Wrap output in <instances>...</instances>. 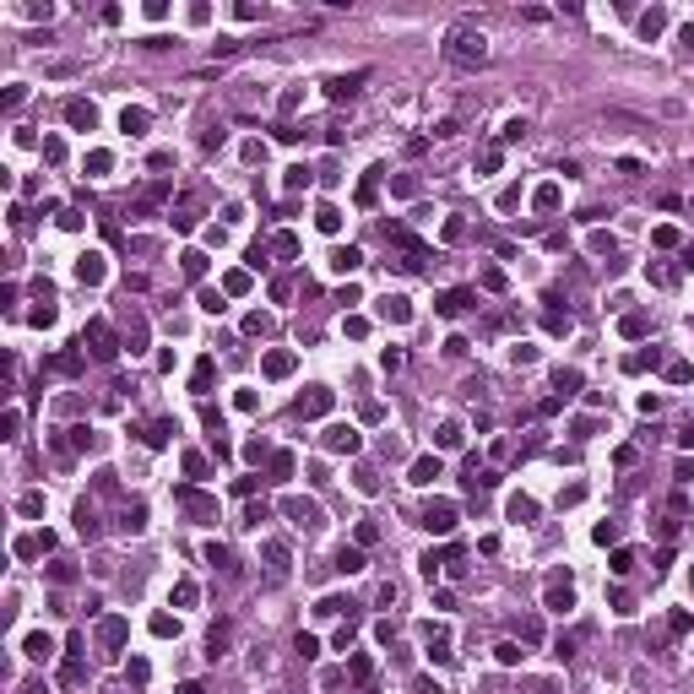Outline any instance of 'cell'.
I'll use <instances>...</instances> for the list:
<instances>
[{
	"label": "cell",
	"instance_id": "obj_43",
	"mask_svg": "<svg viewBox=\"0 0 694 694\" xmlns=\"http://www.w3.org/2000/svg\"><path fill=\"white\" fill-rule=\"evenodd\" d=\"M461 445V423H445V429H440V450H456Z\"/></svg>",
	"mask_w": 694,
	"mask_h": 694
},
{
	"label": "cell",
	"instance_id": "obj_28",
	"mask_svg": "<svg viewBox=\"0 0 694 694\" xmlns=\"http://www.w3.org/2000/svg\"><path fill=\"white\" fill-rule=\"evenodd\" d=\"M380 315H386V320H396V326H402V320H412V309H407V299H402V293H390Z\"/></svg>",
	"mask_w": 694,
	"mask_h": 694
},
{
	"label": "cell",
	"instance_id": "obj_20",
	"mask_svg": "<svg viewBox=\"0 0 694 694\" xmlns=\"http://www.w3.org/2000/svg\"><path fill=\"white\" fill-rule=\"evenodd\" d=\"M125 347H130V353H147V320H142V315H130V326H125Z\"/></svg>",
	"mask_w": 694,
	"mask_h": 694
},
{
	"label": "cell",
	"instance_id": "obj_44",
	"mask_svg": "<svg viewBox=\"0 0 694 694\" xmlns=\"http://www.w3.org/2000/svg\"><path fill=\"white\" fill-rule=\"evenodd\" d=\"M613 250H618L613 233H592V255H613Z\"/></svg>",
	"mask_w": 694,
	"mask_h": 694
},
{
	"label": "cell",
	"instance_id": "obj_38",
	"mask_svg": "<svg viewBox=\"0 0 694 694\" xmlns=\"http://www.w3.org/2000/svg\"><path fill=\"white\" fill-rule=\"evenodd\" d=\"M531 515H537V505H531L526 494H521V499H510V521H531Z\"/></svg>",
	"mask_w": 694,
	"mask_h": 694
},
{
	"label": "cell",
	"instance_id": "obj_8",
	"mask_svg": "<svg viewBox=\"0 0 694 694\" xmlns=\"http://www.w3.org/2000/svg\"><path fill=\"white\" fill-rule=\"evenodd\" d=\"M358 445H364V440H358V429H353V423H331V429H326V450H336V456H342V450L353 456Z\"/></svg>",
	"mask_w": 694,
	"mask_h": 694
},
{
	"label": "cell",
	"instance_id": "obj_32",
	"mask_svg": "<svg viewBox=\"0 0 694 694\" xmlns=\"http://www.w3.org/2000/svg\"><path fill=\"white\" fill-rule=\"evenodd\" d=\"M196 597H201L196 580H179V586H174V602H179V608H196Z\"/></svg>",
	"mask_w": 694,
	"mask_h": 694
},
{
	"label": "cell",
	"instance_id": "obj_37",
	"mask_svg": "<svg viewBox=\"0 0 694 694\" xmlns=\"http://www.w3.org/2000/svg\"><path fill=\"white\" fill-rule=\"evenodd\" d=\"M667 380H673V386H689V380H694V364H683V358H678V364H667Z\"/></svg>",
	"mask_w": 694,
	"mask_h": 694
},
{
	"label": "cell",
	"instance_id": "obj_19",
	"mask_svg": "<svg viewBox=\"0 0 694 694\" xmlns=\"http://www.w3.org/2000/svg\"><path fill=\"white\" fill-rule=\"evenodd\" d=\"M434 477H440V456H418L407 472V483H434Z\"/></svg>",
	"mask_w": 694,
	"mask_h": 694
},
{
	"label": "cell",
	"instance_id": "obj_40",
	"mask_svg": "<svg viewBox=\"0 0 694 694\" xmlns=\"http://www.w3.org/2000/svg\"><path fill=\"white\" fill-rule=\"evenodd\" d=\"M55 369H60V374H82V353H60Z\"/></svg>",
	"mask_w": 694,
	"mask_h": 694
},
{
	"label": "cell",
	"instance_id": "obj_55",
	"mask_svg": "<svg viewBox=\"0 0 694 694\" xmlns=\"http://www.w3.org/2000/svg\"><path fill=\"white\" fill-rule=\"evenodd\" d=\"M678 440H683V445H694V423H683V434H678Z\"/></svg>",
	"mask_w": 694,
	"mask_h": 694
},
{
	"label": "cell",
	"instance_id": "obj_30",
	"mask_svg": "<svg viewBox=\"0 0 694 694\" xmlns=\"http://www.w3.org/2000/svg\"><path fill=\"white\" fill-rule=\"evenodd\" d=\"M336 570H342V575H358V570H364V553H358V548H342V553H336Z\"/></svg>",
	"mask_w": 694,
	"mask_h": 694
},
{
	"label": "cell",
	"instance_id": "obj_53",
	"mask_svg": "<svg viewBox=\"0 0 694 694\" xmlns=\"http://www.w3.org/2000/svg\"><path fill=\"white\" fill-rule=\"evenodd\" d=\"M531 694H559V683H553V678H537V683H531Z\"/></svg>",
	"mask_w": 694,
	"mask_h": 694
},
{
	"label": "cell",
	"instance_id": "obj_22",
	"mask_svg": "<svg viewBox=\"0 0 694 694\" xmlns=\"http://www.w3.org/2000/svg\"><path fill=\"white\" fill-rule=\"evenodd\" d=\"M212 374H217V364H212V358H201V364H196V374H190V390H196V396H206V390H212Z\"/></svg>",
	"mask_w": 694,
	"mask_h": 694
},
{
	"label": "cell",
	"instance_id": "obj_21",
	"mask_svg": "<svg viewBox=\"0 0 694 694\" xmlns=\"http://www.w3.org/2000/svg\"><path fill=\"white\" fill-rule=\"evenodd\" d=\"M261 553H266V570L271 575H287V548L283 543H261Z\"/></svg>",
	"mask_w": 694,
	"mask_h": 694
},
{
	"label": "cell",
	"instance_id": "obj_42",
	"mask_svg": "<svg viewBox=\"0 0 694 694\" xmlns=\"http://www.w3.org/2000/svg\"><path fill=\"white\" fill-rule=\"evenodd\" d=\"M510 364H537V347H531V342H515V347H510Z\"/></svg>",
	"mask_w": 694,
	"mask_h": 694
},
{
	"label": "cell",
	"instance_id": "obj_17",
	"mask_svg": "<svg viewBox=\"0 0 694 694\" xmlns=\"http://www.w3.org/2000/svg\"><path fill=\"white\" fill-rule=\"evenodd\" d=\"M358 82H364V71H353V76H331V82H326V93H331L336 103H347L353 93H358Z\"/></svg>",
	"mask_w": 694,
	"mask_h": 694
},
{
	"label": "cell",
	"instance_id": "obj_39",
	"mask_svg": "<svg viewBox=\"0 0 694 694\" xmlns=\"http://www.w3.org/2000/svg\"><path fill=\"white\" fill-rule=\"evenodd\" d=\"M206 271V255L201 250H184V277H201Z\"/></svg>",
	"mask_w": 694,
	"mask_h": 694
},
{
	"label": "cell",
	"instance_id": "obj_5",
	"mask_svg": "<svg viewBox=\"0 0 694 694\" xmlns=\"http://www.w3.org/2000/svg\"><path fill=\"white\" fill-rule=\"evenodd\" d=\"M423 526L440 531V537H445V531H456V505H450V499H434L429 510H423Z\"/></svg>",
	"mask_w": 694,
	"mask_h": 694
},
{
	"label": "cell",
	"instance_id": "obj_15",
	"mask_svg": "<svg viewBox=\"0 0 694 694\" xmlns=\"http://www.w3.org/2000/svg\"><path fill=\"white\" fill-rule=\"evenodd\" d=\"M543 608H553V613H570V608H575L570 580H548V592H543Z\"/></svg>",
	"mask_w": 694,
	"mask_h": 694
},
{
	"label": "cell",
	"instance_id": "obj_23",
	"mask_svg": "<svg viewBox=\"0 0 694 694\" xmlns=\"http://www.w3.org/2000/svg\"><path fill=\"white\" fill-rule=\"evenodd\" d=\"M22 651L33 656V662H43V656H55V640H49V634H27V640H22Z\"/></svg>",
	"mask_w": 694,
	"mask_h": 694
},
{
	"label": "cell",
	"instance_id": "obj_13",
	"mask_svg": "<svg viewBox=\"0 0 694 694\" xmlns=\"http://www.w3.org/2000/svg\"><path fill=\"white\" fill-rule=\"evenodd\" d=\"M87 342H93V358H114V353H120V347H114V331L103 326V320L87 326Z\"/></svg>",
	"mask_w": 694,
	"mask_h": 694
},
{
	"label": "cell",
	"instance_id": "obj_51",
	"mask_svg": "<svg viewBox=\"0 0 694 694\" xmlns=\"http://www.w3.org/2000/svg\"><path fill=\"white\" fill-rule=\"evenodd\" d=\"M646 277H651L656 287H673V271H667V266H651V271H646Z\"/></svg>",
	"mask_w": 694,
	"mask_h": 694
},
{
	"label": "cell",
	"instance_id": "obj_4",
	"mask_svg": "<svg viewBox=\"0 0 694 694\" xmlns=\"http://www.w3.org/2000/svg\"><path fill=\"white\" fill-rule=\"evenodd\" d=\"M283 510H287V521H293V526H304V531H320V526H326V515H320V505H315V499H287Z\"/></svg>",
	"mask_w": 694,
	"mask_h": 694
},
{
	"label": "cell",
	"instance_id": "obj_45",
	"mask_svg": "<svg viewBox=\"0 0 694 694\" xmlns=\"http://www.w3.org/2000/svg\"><path fill=\"white\" fill-rule=\"evenodd\" d=\"M505 163V152H499V147H489V152H483V158H477V168H483V174H494V168Z\"/></svg>",
	"mask_w": 694,
	"mask_h": 694
},
{
	"label": "cell",
	"instance_id": "obj_47",
	"mask_svg": "<svg viewBox=\"0 0 694 694\" xmlns=\"http://www.w3.org/2000/svg\"><path fill=\"white\" fill-rule=\"evenodd\" d=\"M39 510H43L39 494H22V499H17V515H39Z\"/></svg>",
	"mask_w": 694,
	"mask_h": 694
},
{
	"label": "cell",
	"instance_id": "obj_12",
	"mask_svg": "<svg viewBox=\"0 0 694 694\" xmlns=\"http://www.w3.org/2000/svg\"><path fill=\"white\" fill-rule=\"evenodd\" d=\"M434 309H440L445 320H456V315H467V309H472V293H467V287H450V293H440V304H434Z\"/></svg>",
	"mask_w": 694,
	"mask_h": 694
},
{
	"label": "cell",
	"instance_id": "obj_56",
	"mask_svg": "<svg viewBox=\"0 0 694 694\" xmlns=\"http://www.w3.org/2000/svg\"><path fill=\"white\" fill-rule=\"evenodd\" d=\"M179 694H206V689H201V683H184V689H179Z\"/></svg>",
	"mask_w": 694,
	"mask_h": 694
},
{
	"label": "cell",
	"instance_id": "obj_9",
	"mask_svg": "<svg viewBox=\"0 0 694 694\" xmlns=\"http://www.w3.org/2000/svg\"><path fill=\"white\" fill-rule=\"evenodd\" d=\"M65 125H71V130H93V125H98V109L87 98H71L65 103Z\"/></svg>",
	"mask_w": 694,
	"mask_h": 694
},
{
	"label": "cell",
	"instance_id": "obj_52",
	"mask_svg": "<svg viewBox=\"0 0 694 694\" xmlns=\"http://www.w3.org/2000/svg\"><path fill=\"white\" fill-rule=\"evenodd\" d=\"M537 206H543V212H553V206H559V190H553V184H548V190H537Z\"/></svg>",
	"mask_w": 694,
	"mask_h": 694
},
{
	"label": "cell",
	"instance_id": "obj_2",
	"mask_svg": "<svg viewBox=\"0 0 694 694\" xmlns=\"http://www.w3.org/2000/svg\"><path fill=\"white\" fill-rule=\"evenodd\" d=\"M386 245H396V255H402V271H423V266H429V245H423V239H418V233H407V228L402 223H386Z\"/></svg>",
	"mask_w": 694,
	"mask_h": 694
},
{
	"label": "cell",
	"instance_id": "obj_35",
	"mask_svg": "<svg viewBox=\"0 0 694 694\" xmlns=\"http://www.w3.org/2000/svg\"><path fill=\"white\" fill-rule=\"evenodd\" d=\"M201 309H206V315H223L228 304H223V293H217V287H201Z\"/></svg>",
	"mask_w": 694,
	"mask_h": 694
},
{
	"label": "cell",
	"instance_id": "obj_50",
	"mask_svg": "<svg viewBox=\"0 0 694 694\" xmlns=\"http://www.w3.org/2000/svg\"><path fill=\"white\" fill-rule=\"evenodd\" d=\"M245 331H250V336H266V331H271V320H266V315H250Z\"/></svg>",
	"mask_w": 694,
	"mask_h": 694
},
{
	"label": "cell",
	"instance_id": "obj_1",
	"mask_svg": "<svg viewBox=\"0 0 694 694\" xmlns=\"http://www.w3.org/2000/svg\"><path fill=\"white\" fill-rule=\"evenodd\" d=\"M445 60H450V65H483V60H489V39H483V33H472V27H450Z\"/></svg>",
	"mask_w": 694,
	"mask_h": 694
},
{
	"label": "cell",
	"instance_id": "obj_7",
	"mask_svg": "<svg viewBox=\"0 0 694 694\" xmlns=\"http://www.w3.org/2000/svg\"><path fill=\"white\" fill-rule=\"evenodd\" d=\"M331 412V390L326 386H309L304 396H299V418H326Z\"/></svg>",
	"mask_w": 694,
	"mask_h": 694
},
{
	"label": "cell",
	"instance_id": "obj_29",
	"mask_svg": "<svg viewBox=\"0 0 694 694\" xmlns=\"http://www.w3.org/2000/svg\"><path fill=\"white\" fill-rule=\"evenodd\" d=\"M228 640H233V630H228V624H217V630L206 634V656H223V651H228Z\"/></svg>",
	"mask_w": 694,
	"mask_h": 694
},
{
	"label": "cell",
	"instance_id": "obj_16",
	"mask_svg": "<svg viewBox=\"0 0 694 694\" xmlns=\"http://www.w3.org/2000/svg\"><path fill=\"white\" fill-rule=\"evenodd\" d=\"M120 531H125V537H142V531H147V505H125V510H120Z\"/></svg>",
	"mask_w": 694,
	"mask_h": 694
},
{
	"label": "cell",
	"instance_id": "obj_27",
	"mask_svg": "<svg viewBox=\"0 0 694 694\" xmlns=\"http://www.w3.org/2000/svg\"><path fill=\"white\" fill-rule=\"evenodd\" d=\"M358 261H364V255H358L353 245H347V250H331V271H358Z\"/></svg>",
	"mask_w": 694,
	"mask_h": 694
},
{
	"label": "cell",
	"instance_id": "obj_57",
	"mask_svg": "<svg viewBox=\"0 0 694 694\" xmlns=\"http://www.w3.org/2000/svg\"><path fill=\"white\" fill-rule=\"evenodd\" d=\"M22 694H43V683H27V689H22Z\"/></svg>",
	"mask_w": 694,
	"mask_h": 694
},
{
	"label": "cell",
	"instance_id": "obj_58",
	"mask_svg": "<svg viewBox=\"0 0 694 694\" xmlns=\"http://www.w3.org/2000/svg\"><path fill=\"white\" fill-rule=\"evenodd\" d=\"M683 266H689V271H694V250H683Z\"/></svg>",
	"mask_w": 694,
	"mask_h": 694
},
{
	"label": "cell",
	"instance_id": "obj_33",
	"mask_svg": "<svg viewBox=\"0 0 694 694\" xmlns=\"http://www.w3.org/2000/svg\"><path fill=\"white\" fill-rule=\"evenodd\" d=\"M553 386L564 390V396H570V390H580V369H559V374H553Z\"/></svg>",
	"mask_w": 694,
	"mask_h": 694
},
{
	"label": "cell",
	"instance_id": "obj_36",
	"mask_svg": "<svg viewBox=\"0 0 694 694\" xmlns=\"http://www.w3.org/2000/svg\"><path fill=\"white\" fill-rule=\"evenodd\" d=\"M347 667H353V678H358V683H369V673H374V662H369L364 651H353V662H347Z\"/></svg>",
	"mask_w": 694,
	"mask_h": 694
},
{
	"label": "cell",
	"instance_id": "obj_10",
	"mask_svg": "<svg viewBox=\"0 0 694 694\" xmlns=\"http://www.w3.org/2000/svg\"><path fill=\"white\" fill-rule=\"evenodd\" d=\"M423 646H429L434 662H450V630L445 624H423Z\"/></svg>",
	"mask_w": 694,
	"mask_h": 694
},
{
	"label": "cell",
	"instance_id": "obj_41",
	"mask_svg": "<svg viewBox=\"0 0 694 694\" xmlns=\"http://www.w3.org/2000/svg\"><path fill=\"white\" fill-rule=\"evenodd\" d=\"M82 678H87V667H82V662H76V656H71V662H65V667H60V683H82Z\"/></svg>",
	"mask_w": 694,
	"mask_h": 694
},
{
	"label": "cell",
	"instance_id": "obj_49",
	"mask_svg": "<svg viewBox=\"0 0 694 694\" xmlns=\"http://www.w3.org/2000/svg\"><path fill=\"white\" fill-rule=\"evenodd\" d=\"M87 168H93V179H103V174H109V152H93V158H87Z\"/></svg>",
	"mask_w": 694,
	"mask_h": 694
},
{
	"label": "cell",
	"instance_id": "obj_24",
	"mask_svg": "<svg viewBox=\"0 0 694 694\" xmlns=\"http://www.w3.org/2000/svg\"><path fill=\"white\" fill-rule=\"evenodd\" d=\"M168 440H174V418H158V423L147 429V445H152V450H163Z\"/></svg>",
	"mask_w": 694,
	"mask_h": 694
},
{
	"label": "cell",
	"instance_id": "obj_6",
	"mask_svg": "<svg viewBox=\"0 0 694 694\" xmlns=\"http://www.w3.org/2000/svg\"><path fill=\"white\" fill-rule=\"evenodd\" d=\"M125 640H130V618H103L98 624V646L103 651H120Z\"/></svg>",
	"mask_w": 694,
	"mask_h": 694
},
{
	"label": "cell",
	"instance_id": "obj_25",
	"mask_svg": "<svg viewBox=\"0 0 694 694\" xmlns=\"http://www.w3.org/2000/svg\"><path fill=\"white\" fill-rule=\"evenodd\" d=\"M120 130H125V136H147V109H125Z\"/></svg>",
	"mask_w": 694,
	"mask_h": 694
},
{
	"label": "cell",
	"instance_id": "obj_14",
	"mask_svg": "<svg viewBox=\"0 0 694 694\" xmlns=\"http://www.w3.org/2000/svg\"><path fill=\"white\" fill-rule=\"evenodd\" d=\"M163 196H168V179H152V184L142 190V196L130 201V217H147V212H152V206L163 201Z\"/></svg>",
	"mask_w": 694,
	"mask_h": 694
},
{
	"label": "cell",
	"instance_id": "obj_18",
	"mask_svg": "<svg viewBox=\"0 0 694 694\" xmlns=\"http://www.w3.org/2000/svg\"><path fill=\"white\" fill-rule=\"evenodd\" d=\"M76 283H87V287L103 283V255H82V261H76Z\"/></svg>",
	"mask_w": 694,
	"mask_h": 694
},
{
	"label": "cell",
	"instance_id": "obj_11",
	"mask_svg": "<svg viewBox=\"0 0 694 694\" xmlns=\"http://www.w3.org/2000/svg\"><path fill=\"white\" fill-rule=\"evenodd\" d=\"M261 374H266V380H287V374H293V353L271 347V353L261 358Z\"/></svg>",
	"mask_w": 694,
	"mask_h": 694
},
{
	"label": "cell",
	"instance_id": "obj_48",
	"mask_svg": "<svg viewBox=\"0 0 694 694\" xmlns=\"http://www.w3.org/2000/svg\"><path fill=\"white\" fill-rule=\"evenodd\" d=\"M374 174H380V168H369V179L358 184V206H374Z\"/></svg>",
	"mask_w": 694,
	"mask_h": 694
},
{
	"label": "cell",
	"instance_id": "obj_34",
	"mask_svg": "<svg viewBox=\"0 0 694 694\" xmlns=\"http://www.w3.org/2000/svg\"><path fill=\"white\" fill-rule=\"evenodd\" d=\"M271 477H277V483H283V477H293V456H287V450H277V456H271Z\"/></svg>",
	"mask_w": 694,
	"mask_h": 694
},
{
	"label": "cell",
	"instance_id": "obj_31",
	"mask_svg": "<svg viewBox=\"0 0 694 694\" xmlns=\"http://www.w3.org/2000/svg\"><path fill=\"white\" fill-rule=\"evenodd\" d=\"M662 27H667V17H662V11H646V17H640V39H656Z\"/></svg>",
	"mask_w": 694,
	"mask_h": 694
},
{
	"label": "cell",
	"instance_id": "obj_3",
	"mask_svg": "<svg viewBox=\"0 0 694 694\" xmlns=\"http://www.w3.org/2000/svg\"><path fill=\"white\" fill-rule=\"evenodd\" d=\"M174 505H179L196 526H206V521H217V499L212 494H201V489H174Z\"/></svg>",
	"mask_w": 694,
	"mask_h": 694
},
{
	"label": "cell",
	"instance_id": "obj_46",
	"mask_svg": "<svg viewBox=\"0 0 694 694\" xmlns=\"http://www.w3.org/2000/svg\"><path fill=\"white\" fill-rule=\"evenodd\" d=\"M646 331H651V326H646V315H624V336H646Z\"/></svg>",
	"mask_w": 694,
	"mask_h": 694
},
{
	"label": "cell",
	"instance_id": "obj_26",
	"mask_svg": "<svg viewBox=\"0 0 694 694\" xmlns=\"http://www.w3.org/2000/svg\"><path fill=\"white\" fill-rule=\"evenodd\" d=\"M76 531H82V537H98V510H93V505H76Z\"/></svg>",
	"mask_w": 694,
	"mask_h": 694
},
{
	"label": "cell",
	"instance_id": "obj_54",
	"mask_svg": "<svg viewBox=\"0 0 694 694\" xmlns=\"http://www.w3.org/2000/svg\"><path fill=\"white\" fill-rule=\"evenodd\" d=\"M412 694H440V683H429V678H418V683H412Z\"/></svg>",
	"mask_w": 694,
	"mask_h": 694
}]
</instances>
